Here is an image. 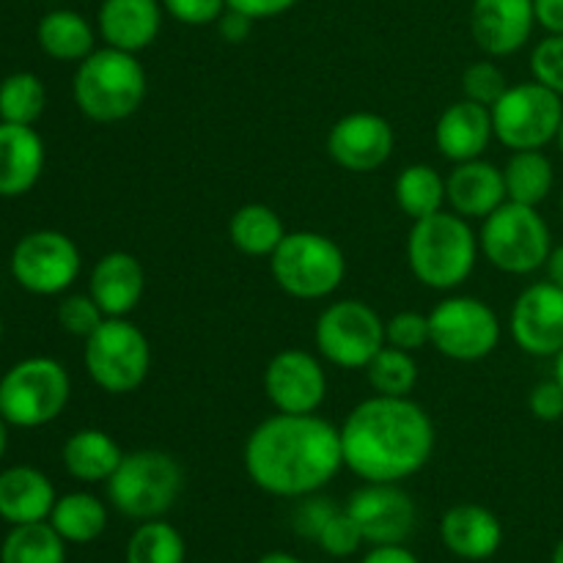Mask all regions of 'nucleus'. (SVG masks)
Instances as JSON below:
<instances>
[{"mask_svg":"<svg viewBox=\"0 0 563 563\" xmlns=\"http://www.w3.org/2000/svg\"><path fill=\"white\" fill-rule=\"evenodd\" d=\"M242 462L262 493L300 500L328 487L344 467L341 429L317 412H275L247 434Z\"/></svg>","mask_w":563,"mask_h":563,"instance_id":"f257e3e1","label":"nucleus"},{"mask_svg":"<svg viewBox=\"0 0 563 563\" xmlns=\"http://www.w3.org/2000/svg\"><path fill=\"white\" fill-rule=\"evenodd\" d=\"M434 421L410 396L361 401L341 427L344 467L366 484H401L432 460Z\"/></svg>","mask_w":563,"mask_h":563,"instance_id":"f03ea898","label":"nucleus"},{"mask_svg":"<svg viewBox=\"0 0 563 563\" xmlns=\"http://www.w3.org/2000/svg\"><path fill=\"white\" fill-rule=\"evenodd\" d=\"M478 251L482 245L471 220L443 209L423 220H412L407 234V264L418 284L434 291L460 289L476 269Z\"/></svg>","mask_w":563,"mask_h":563,"instance_id":"7ed1b4c3","label":"nucleus"},{"mask_svg":"<svg viewBox=\"0 0 563 563\" xmlns=\"http://www.w3.org/2000/svg\"><path fill=\"white\" fill-rule=\"evenodd\" d=\"M148 77L135 53L115 47L93 49L77 64L71 97L77 110L97 124H115L141 110Z\"/></svg>","mask_w":563,"mask_h":563,"instance_id":"20e7f679","label":"nucleus"},{"mask_svg":"<svg viewBox=\"0 0 563 563\" xmlns=\"http://www.w3.org/2000/svg\"><path fill=\"white\" fill-rule=\"evenodd\" d=\"M108 500L130 520H159L174 509L185 487V471L170 454L141 449L124 454L121 465L108 478Z\"/></svg>","mask_w":563,"mask_h":563,"instance_id":"39448f33","label":"nucleus"},{"mask_svg":"<svg viewBox=\"0 0 563 563\" xmlns=\"http://www.w3.org/2000/svg\"><path fill=\"white\" fill-rule=\"evenodd\" d=\"M269 273L295 300H324L344 284L346 258L339 242L319 231H289L269 256Z\"/></svg>","mask_w":563,"mask_h":563,"instance_id":"423d86ee","label":"nucleus"},{"mask_svg":"<svg viewBox=\"0 0 563 563\" xmlns=\"http://www.w3.org/2000/svg\"><path fill=\"white\" fill-rule=\"evenodd\" d=\"M484 258L506 275H531L548 264L553 234L539 207L506 201L484 218L478 236Z\"/></svg>","mask_w":563,"mask_h":563,"instance_id":"0eeeda50","label":"nucleus"},{"mask_svg":"<svg viewBox=\"0 0 563 563\" xmlns=\"http://www.w3.org/2000/svg\"><path fill=\"white\" fill-rule=\"evenodd\" d=\"M69 372L55 357H25L0 377V416L16 429H38L66 410Z\"/></svg>","mask_w":563,"mask_h":563,"instance_id":"6e6552de","label":"nucleus"},{"mask_svg":"<svg viewBox=\"0 0 563 563\" xmlns=\"http://www.w3.org/2000/svg\"><path fill=\"white\" fill-rule=\"evenodd\" d=\"M88 377L110 396L135 394L152 372V344L146 333L126 317L104 319L86 339Z\"/></svg>","mask_w":563,"mask_h":563,"instance_id":"1a4fd4ad","label":"nucleus"},{"mask_svg":"<svg viewBox=\"0 0 563 563\" xmlns=\"http://www.w3.org/2000/svg\"><path fill=\"white\" fill-rule=\"evenodd\" d=\"M493 132L509 152L544 148L559 137L563 97L542 82H517L493 104Z\"/></svg>","mask_w":563,"mask_h":563,"instance_id":"9d476101","label":"nucleus"},{"mask_svg":"<svg viewBox=\"0 0 563 563\" xmlns=\"http://www.w3.org/2000/svg\"><path fill=\"white\" fill-rule=\"evenodd\" d=\"M319 355L339 368H366L385 346V319L363 300L330 302L313 328Z\"/></svg>","mask_w":563,"mask_h":563,"instance_id":"9b49d317","label":"nucleus"},{"mask_svg":"<svg viewBox=\"0 0 563 563\" xmlns=\"http://www.w3.org/2000/svg\"><path fill=\"white\" fill-rule=\"evenodd\" d=\"M432 346L449 361L476 363L493 355L500 344V319L478 297H445L429 313Z\"/></svg>","mask_w":563,"mask_h":563,"instance_id":"f8f14e48","label":"nucleus"},{"mask_svg":"<svg viewBox=\"0 0 563 563\" xmlns=\"http://www.w3.org/2000/svg\"><path fill=\"white\" fill-rule=\"evenodd\" d=\"M80 269V247L64 231H31L11 251V275L22 289L38 297L64 295L71 289Z\"/></svg>","mask_w":563,"mask_h":563,"instance_id":"ddd939ff","label":"nucleus"},{"mask_svg":"<svg viewBox=\"0 0 563 563\" xmlns=\"http://www.w3.org/2000/svg\"><path fill=\"white\" fill-rule=\"evenodd\" d=\"M509 330L526 355L555 357L563 350V289L553 280H539L511 306Z\"/></svg>","mask_w":563,"mask_h":563,"instance_id":"4468645a","label":"nucleus"},{"mask_svg":"<svg viewBox=\"0 0 563 563\" xmlns=\"http://www.w3.org/2000/svg\"><path fill=\"white\" fill-rule=\"evenodd\" d=\"M264 394L278 412L308 416L328 399V374L306 350H280L264 368Z\"/></svg>","mask_w":563,"mask_h":563,"instance_id":"2eb2a0df","label":"nucleus"},{"mask_svg":"<svg viewBox=\"0 0 563 563\" xmlns=\"http://www.w3.org/2000/svg\"><path fill=\"white\" fill-rule=\"evenodd\" d=\"M396 146V132L390 121L379 113L357 110L346 113L330 126L328 154L339 168L350 174H372L390 159Z\"/></svg>","mask_w":563,"mask_h":563,"instance_id":"dca6fc26","label":"nucleus"},{"mask_svg":"<svg viewBox=\"0 0 563 563\" xmlns=\"http://www.w3.org/2000/svg\"><path fill=\"white\" fill-rule=\"evenodd\" d=\"M366 544H405L418 522L416 500L399 484H366L346 504Z\"/></svg>","mask_w":563,"mask_h":563,"instance_id":"f3484780","label":"nucleus"},{"mask_svg":"<svg viewBox=\"0 0 563 563\" xmlns=\"http://www.w3.org/2000/svg\"><path fill=\"white\" fill-rule=\"evenodd\" d=\"M537 27L533 0H473L471 33L473 42L489 58H506L520 53Z\"/></svg>","mask_w":563,"mask_h":563,"instance_id":"a211bd4d","label":"nucleus"},{"mask_svg":"<svg viewBox=\"0 0 563 563\" xmlns=\"http://www.w3.org/2000/svg\"><path fill=\"white\" fill-rule=\"evenodd\" d=\"M506 201L504 168L484 157L456 163L445 179V203L465 220L489 218Z\"/></svg>","mask_w":563,"mask_h":563,"instance_id":"6ab92c4d","label":"nucleus"},{"mask_svg":"<svg viewBox=\"0 0 563 563\" xmlns=\"http://www.w3.org/2000/svg\"><path fill=\"white\" fill-rule=\"evenodd\" d=\"M143 291H146V273L132 253L110 251L93 264L88 295L97 300L108 319L130 317L141 306Z\"/></svg>","mask_w":563,"mask_h":563,"instance_id":"aec40b11","label":"nucleus"},{"mask_svg":"<svg viewBox=\"0 0 563 563\" xmlns=\"http://www.w3.org/2000/svg\"><path fill=\"white\" fill-rule=\"evenodd\" d=\"M163 11L159 0H102L97 14L99 36L108 47L137 55L157 42Z\"/></svg>","mask_w":563,"mask_h":563,"instance_id":"412c9836","label":"nucleus"},{"mask_svg":"<svg viewBox=\"0 0 563 563\" xmlns=\"http://www.w3.org/2000/svg\"><path fill=\"white\" fill-rule=\"evenodd\" d=\"M493 137V110L471 99L449 104L434 126V143L440 154L454 165L484 157Z\"/></svg>","mask_w":563,"mask_h":563,"instance_id":"4be33fe9","label":"nucleus"},{"mask_svg":"<svg viewBox=\"0 0 563 563\" xmlns=\"http://www.w3.org/2000/svg\"><path fill=\"white\" fill-rule=\"evenodd\" d=\"M445 550L462 561H487L504 544V526L478 504L451 506L440 522Z\"/></svg>","mask_w":563,"mask_h":563,"instance_id":"5701e85b","label":"nucleus"},{"mask_svg":"<svg viewBox=\"0 0 563 563\" xmlns=\"http://www.w3.org/2000/svg\"><path fill=\"white\" fill-rule=\"evenodd\" d=\"M44 141L33 126L0 121V198H20L44 170Z\"/></svg>","mask_w":563,"mask_h":563,"instance_id":"b1692460","label":"nucleus"},{"mask_svg":"<svg viewBox=\"0 0 563 563\" xmlns=\"http://www.w3.org/2000/svg\"><path fill=\"white\" fill-rule=\"evenodd\" d=\"M55 500L53 482L38 467L14 465L0 473V520L9 526L49 520Z\"/></svg>","mask_w":563,"mask_h":563,"instance_id":"393cba45","label":"nucleus"},{"mask_svg":"<svg viewBox=\"0 0 563 563\" xmlns=\"http://www.w3.org/2000/svg\"><path fill=\"white\" fill-rule=\"evenodd\" d=\"M66 473L80 484L108 482L124 460L121 445L102 429H77L60 451Z\"/></svg>","mask_w":563,"mask_h":563,"instance_id":"a878e982","label":"nucleus"},{"mask_svg":"<svg viewBox=\"0 0 563 563\" xmlns=\"http://www.w3.org/2000/svg\"><path fill=\"white\" fill-rule=\"evenodd\" d=\"M38 47L44 55L60 64H80L93 53L97 44V33H93L91 22L82 14L71 9H53L38 20L36 27Z\"/></svg>","mask_w":563,"mask_h":563,"instance_id":"bb28decb","label":"nucleus"},{"mask_svg":"<svg viewBox=\"0 0 563 563\" xmlns=\"http://www.w3.org/2000/svg\"><path fill=\"white\" fill-rule=\"evenodd\" d=\"M286 234L289 231H286L280 214L267 203H245L229 220L231 245L251 258L273 256Z\"/></svg>","mask_w":563,"mask_h":563,"instance_id":"cd10ccee","label":"nucleus"},{"mask_svg":"<svg viewBox=\"0 0 563 563\" xmlns=\"http://www.w3.org/2000/svg\"><path fill=\"white\" fill-rule=\"evenodd\" d=\"M47 522L66 544H91L108 528V506L91 493H69L55 500Z\"/></svg>","mask_w":563,"mask_h":563,"instance_id":"c85d7f7f","label":"nucleus"},{"mask_svg":"<svg viewBox=\"0 0 563 563\" xmlns=\"http://www.w3.org/2000/svg\"><path fill=\"white\" fill-rule=\"evenodd\" d=\"M506 198L526 207H539L548 201L555 185V168L542 148L531 152H511L509 163L504 168Z\"/></svg>","mask_w":563,"mask_h":563,"instance_id":"c756f323","label":"nucleus"},{"mask_svg":"<svg viewBox=\"0 0 563 563\" xmlns=\"http://www.w3.org/2000/svg\"><path fill=\"white\" fill-rule=\"evenodd\" d=\"M0 563H66V542L47 520L11 526L0 544Z\"/></svg>","mask_w":563,"mask_h":563,"instance_id":"7c9ffc66","label":"nucleus"},{"mask_svg":"<svg viewBox=\"0 0 563 563\" xmlns=\"http://www.w3.org/2000/svg\"><path fill=\"white\" fill-rule=\"evenodd\" d=\"M394 196L407 218L423 220L443 209L445 179L438 174V168H432V165L427 163L407 165V168L396 176Z\"/></svg>","mask_w":563,"mask_h":563,"instance_id":"2f4dec72","label":"nucleus"},{"mask_svg":"<svg viewBox=\"0 0 563 563\" xmlns=\"http://www.w3.org/2000/svg\"><path fill=\"white\" fill-rule=\"evenodd\" d=\"M47 108V88L33 71H14L0 82V121L33 126Z\"/></svg>","mask_w":563,"mask_h":563,"instance_id":"473e14b6","label":"nucleus"},{"mask_svg":"<svg viewBox=\"0 0 563 563\" xmlns=\"http://www.w3.org/2000/svg\"><path fill=\"white\" fill-rule=\"evenodd\" d=\"M126 563H185L187 544L170 522L146 520L126 542Z\"/></svg>","mask_w":563,"mask_h":563,"instance_id":"72a5a7b5","label":"nucleus"},{"mask_svg":"<svg viewBox=\"0 0 563 563\" xmlns=\"http://www.w3.org/2000/svg\"><path fill=\"white\" fill-rule=\"evenodd\" d=\"M368 385L377 396H410L418 385V363L412 352L385 344L366 368Z\"/></svg>","mask_w":563,"mask_h":563,"instance_id":"f704fd0d","label":"nucleus"},{"mask_svg":"<svg viewBox=\"0 0 563 563\" xmlns=\"http://www.w3.org/2000/svg\"><path fill=\"white\" fill-rule=\"evenodd\" d=\"M509 88V80H506V71L500 69L495 60H476L465 69L462 75V91H465V99L471 102L484 104V108H493L500 97Z\"/></svg>","mask_w":563,"mask_h":563,"instance_id":"c9c22d12","label":"nucleus"},{"mask_svg":"<svg viewBox=\"0 0 563 563\" xmlns=\"http://www.w3.org/2000/svg\"><path fill=\"white\" fill-rule=\"evenodd\" d=\"M385 344L405 352H418L423 346H432V324L429 313L399 311L385 322Z\"/></svg>","mask_w":563,"mask_h":563,"instance_id":"e433bc0d","label":"nucleus"},{"mask_svg":"<svg viewBox=\"0 0 563 563\" xmlns=\"http://www.w3.org/2000/svg\"><path fill=\"white\" fill-rule=\"evenodd\" d=\"M104 319L108 317L91 295H66L58 302V324L77 339H88Z\"/></svg>","mask_w":563,"mask_h":563,"instance_id":"4c0bfd02","label":"nucleus"},{"mask_svg":"<svg viewBox=\"0 0 563 563\" xmlns=\"http://www.w3.org/2000/svg\"><path fill=\"white\" fill-rule=\"evenodd\" d=\"M317 544L324 550V553L333 555V559H346V555H355L357 550L366 544V539H363L361 528H357V522L352 520L350 511L339 509L333 517H330L328 526L322 528Z\"/></svg>","mask_w":563,"mask_h":563,"instance_id":"58836bf2","label":"nucleus"},{"mask_svg":"<svg viewBox=\"0 0 563 563\" xmlns=\"http://www.w3.org/2000/svg\"><path fill=\"white\" fill-rule=\"evenodd\" d=\"M533 80L563 97V33H548L531 53Z\"/></svg>","mask_w":563,"mask_h":563,"instance_id":"ea45409f","label":"nucleus"},{"mask_svg":"<svg viewBox=\"0 0 563 563\" xmlns=\"http://www.w3.org/2000/svg\"><path fill=\"white\" fill-rule=\"evenodd\" d=\"M335 511H339V506H335L333 500L319 498V495H306V498H300V506L295 509L291 522H295V531L300 533L302 539H313V542H317L322 528L328 526L330 517H333Z\"/></svg>","mask_w":563,"mask_h":563,"instance_id":"a19ab883","label":"nucleus"},{"mask_svg":"<svg viewBox=\"0 0 563 563\" xmlns=\"http://www.w3.org/2000/svg\"><path fill=\"white\" fill-rule=\"evenodd\" d=\"M159 3L176 22L192 27L214 25L223 16V11L229 9L225 0H159Z\"/></svg>","mask_w":563,"mask_h":563,"instance_id":"79ce46f5","label":"nucleus"},{"mask_svg":"<svg viewBox=\"0 0 563 563\" xmlns=\"http://www.w3.org/2000/svg\"><path fill=\"white\" fill-rule=\"evenodd\" d=\"M531 416L542 423H555L563 418V388L559 379H542L528 394Z\"/></svg>","mask_w":563,"mask_h":563,"instance_id":"37998d69","label":"nucleus"},{"mask_svg":"<svg viewBox=\"0 0 563 563\" xmlns=\"http://www.w3.org/2000/svg\"><path fill=\"white\" fill-rule=\"evenodd\" d=\"M297 3L300 0H225L229 9L242 11L251 20H273V16H280L289 9H295Z\"/></svg>","mask_w":563,"mask_h":563,"instance_id":"c03bdc74","label":"nucleus"},{"mask_svg":"<svg viewBox=\"0 0 563 563\" xmlns=\"http://www.w3.org/2000/svg\"><path fill=\"white\" fill-rule=\"evenodd\" d=\"M253 22L256 20H251V16L242 14V11L225 9L223 16L218 20V31L229 44H242L247 42V36L253 33Z\"/></svg>","mask_w":563,"mask_h":563,"instance_id":"a18cd8bd","label":"nucleus"},{"mask_svg":"<svg viewBox=\"0 0 563 563\" xmlns=\"http://www.w3.org/2000/svg\"><path fill=\"white\" fill-rule=\"evenodd\" d=\"M361 563H421L416 559L412 550H407L405 544H377V548L368 550L363 555Z\"/></svg>","mask_w":563,"mask_h":563,"instance_id":"49530a36","label":"nucleus"},{"mask_svg":"<svg viewBox=\"0 0 563 563\" xmlns=\"http://www.w3.org/2000/svg\"><path fill=\"white\" fill-rule=\"evenodd\" d=\"M537 25L548 33H563V0H533Z\"/></svg>","mask_w":563,"mask_h":563,"instance_id":"de8ad7c7","label":"nucleus"},{"mask_svg":"<svg viewBox=\"0 0 563 563\" xmlns=\"http://www.w3.org/2000/svg\"><path fill=\"white\" fill-rule=\"evenodd\" d=\"M544 267H548V280H553L555 286H561L563 289V242L561 245H553V253H550Z\"/></svg>","mask_w":563,"mask_h":563,"instance_id":"09e8293b","label":"nucleus"},{"mask_svg":"<svg viewBox=\"0 0 563 563\" xmlns=\"http://www.w3.org/2000/svg\"><path fill=\"white\" fill-rule=\"evenodd\" d=\"M256 563H302L297 555H289V553H280V550H275V553H267L262 555Z\"/></svg>","mask_w":563,"mask_h":563,"instance_id":"8fccbe9b","label":"nucleus"},{"mask_svg":"<svg viewBox=\"0 0 563 563\" xmlns=\"http://www.w3.org/2000/svg\"><path fill=\"white\" fill-rule=\"evenodd\" d=\"M5 451H9V421L0 416V460L5 456Z\"/></svg>","mask_w":563,"mask_h":563,"instance_id":"3c124183","label":"nucleus"},{"mask_svg":"<svg viewBox=\"0 0 563 563\" xmlns=\"http://www.w3.org/2000/svg\"><path fill=\"white\" fill-rule=\"evenodd\" d=\"M553 377L559 379V383H561V388H563V350L559 352V355H555V368H553Z\"/></svg>","mask_w":563,"mask_h":563,"instance_id":"603ef678","label":"nucleus"},{"mask_svg":"<svg viewBox=\"0 0 563 563\" xmlns=\"http://www.w3.org/2000/svg\"><path fill=\"white\" fill-rule=\"evenodd\" d=\"M553 563H563V539L559 544H555V550H553Z\"/></svg>","mask_w":563,"mask_h":563,"instance_id":"864d4df0","label":"nucleus"},{"mask_svg":"<svg viewBox=\"0 0 563 563\" xmlns=\"http://www.w3.org/2000/svg\"><path fill=\"white\" fill-rule=\"evenodd\" d=\"M555 141H559V148H561V154H563V121H561V130H559V137H555Z\"/></svg>","mask_w":563,"mask_h":563,"instance_id":"5fc2aeb1","label":"nucleus"},{"mask_svg":"<svg viewBox=\"0 0 563 563\" xmlns=\"http://www.w3.org/2000/svg\"><path fill=\"white\" fill-rule=\"evenodd\" d=\"M0 339H3V317H0Z\"/></svg>","mask_w":563,"mask_h":563,"instance_id":"6e6d98bb","label":"nucleus"},{"mask_svg":"<svg viewBox=\"0 0 563 563\" xmlns=\"http://www.w3.org/2000/svg\"><path fill=\"white\" fill-rule=\"evenodd\" d=\"M561 214H563V190H561Z\"/></svg>","mask_w":563,"mask_h":563,"instance_id":"4d7b16f0","label":"nucleus"}]
</instances>
